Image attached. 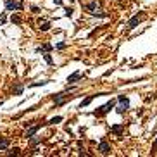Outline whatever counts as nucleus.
Returning a JSON list of instances; mask_svg holds the SVG:
<instances>
[{
    "label": "nucleus",
    "mask_w": 157,
    "mask_h": 157,
    "mask_svg": "<svg viewBox=\"0 0 157 157\" xmlns=\"http://www.w3.org/2000/svg\"><path fill=\"white\" fill-rule=\"evenodd\" d=\"M116 107V100H109L107 104H104L102 107H98L97 111H95V116H102V114H107V112H111V111H112V109Z\"/></svg>",
    "instance_id": "f257e3e1"
},
{
    "label": "nucleus",
    "mask_w": 157,
    "mask_h": 157,
    "mask_svg": "<svg viewBox=\"0 0 157 157\" xmlns=\"http://www.w3.org/2000/svg\"><path fill=\"white\" fill-rule=\"evenodd\" d=\"M118 100H119V105H118V112L119 114H123V112H126L128 109H130V98L126 97V95H119L118 97Z\"/></svg>",
    "instance_id": "f03ea898"
},
{
    "label": "nucleus",
    "mask_w": 157,
    "mask_h": 157,
    "mask_svg": "<svg viewBox=\"0 0 157 157\" xmlns=\"http://www.w3.org/2000/svg\"><path fill=\"white\" fill-rule=\"evenodd\" d=\"M5 9L7 11H21L22 2H17V0H5Z\"/></svg>",
    "instance_id": "7ed1b4c3"
},
{
    "label": "nucleus",
    "mask_w": 157,
    "mask_h": 157,
    "mask_svg": "<svg viewBox=\"0 0 157 157\" xmlns=\"http://www.w3.org/2000/svg\"><path fill=\"white\" fill-rule=\"evenodd\" d=\"M142 21V14H136V16H133L130 19V22H128V29H135L136 26H138V22Z\"/></svg>",
    "instance_id": "20e7f679"
},
{
    "label": "nucleus",
    "mask_w": 157,
    "mask_h": 157,
    "mask_svg": "<svg viewBox=\"0 0 157 157\" xmlns=\"http://www.w3.org/2000/svg\"><path fill=\"white\" fill-rule=\"evenodd\" d=\"M98 150H100V154H109L111 152V145H109L107 142H100V145H98Z\"/></svg>",
    "instance_id": "39448f33"
},
{
    "label": "nucleus",
    "mask_w": 157,
    "mask_h": 157,
    "mask_svg": "<svg viewBox=\"0 0 157 157\" xmlns=\"http://www.w3.org/2000/svg\"><path fill=\"white\" fill-rule=\"evenodd\" d=\"M80 78H81V71H74L71 76H67V83H76Z\"/></svg>",
    "instance_id": "423d86ee"
},
{
    "label": "nucleus",
    "mask_w": 157,
    "mask_h": 157,
    "mask_svg": "<svg viewBox=\"0 0 157 157\" xmlns=\"http://www.w3.org/2000/svg\"><path fill=\"white\" fill-rule=\"evenodd\" d=\"M100 95H104V93H97V95H90V97H87V98H85V100H83L81 104H80V109L87 107V105H88V104H90V102H92L93 98H95V97H100Z\"/></svg>",
    "instance_id": "0eeeda50"
},
{
    "label": "nucleus",
    "mask_w": 157,
    "mask_h": 157,
    "mask_svg": "<svg viewBox=\"0 0 157 157\" xmlns=\"http://www.w3.org/2000/svg\"><path fill=\"white\" fill-rule=\"evenodd\" d=\"M111 131H112V133H116V135H121V133L125 131V126H123V125H114L112 128H111Z\"/></svg>",
    "instance_id": "6e6552de"
},
{
    "label": "nucleus",
    "mask_w": 157,
    "mask_h": 157,
    "mask_svg": "<svg viewBox=\"0 0 157 157\" xmlns=\"http://www.w3.org/2000/svg\"><path fill=\"white\" fill-rule=\"evenodd\" d=\"M9 145H11L9 138H0V150H7V148H9Z\"/></svg>",
    "instance_id": "1a4fd4ad"
},
{
    "label": "nucleus",
    "mask_w": 157,
    "mask_h": 157,
    "mask_svg": "<svg viewBox=\"0 0 157 157\" xmlns=\"http://www.w3.org/2000/svg\"><path fill=\"white\" fill-rule=\"evenodd\" d=\"M38 130H40V125H36V126H33V128H29V130L26 131V138H31V136L35 135Z\"/></svg>",
    "instance_id": "9d476101"
},
{
    "label": "nucleus",
    "mask_w": 157,
    "mask_h": 157,
    "mask_svg": "<svg viewBox=\"0 0 157 157\" xmlns=\"http://www.w3.org/2000/svg\"><path fill=\"white\" fill-rule=\"evenodd\" d=\"M52 49H54V47H52V45H50V43H45L43 47H38V49L35 50V52H36V54H40L42 50H49V52H50V50H52Z\"/></svg>",
    "instance_id": "9b49d317"
},
{
    "label": "nucleus",
    "mask_w": 157,
    "mask_h": 157,
    "mask_svg": "<svg viewBox=\"0 0 157 157\" xmlns=\"http://www.w3.org/2000/svg\"><path fill=\"white\" fill-rule=\"evenodd\" d=\"M60 121H62V116H57V118H52L47 125H57V123H60Z\"/></svg>",
    "instance_id": "f8f14e48"
},
{
    "label": "nucleus",
    "mask_w": 157,
    "mask_h": 157,
    "mask_svg": "<svg viewBox=\"0 0 157 157\" xmlns=\"http://www.w3.org/2000/svg\"><path fill=\"white\" fill-rule=\"evenodd\" d=\"M49 81H35V83H31L29 85V88H35V87H45Z\"/></svg>",
    "instance_id": "ddd939ff"
},
{
    "label": "nucleus",
    "mask_w": 157,
    "mask_h": 157,
    "mask_svg": "<svg viewBox=\"0 0 157 157\" xmlns=\"http://www.w3.org/2000/svg\"><path fill=\"white\" fill-rule=\"evenodd\" d=\"M11 21H12V22H16V24H21V16H17V14H12Z\"/></svg>",
    "instance_id": "4468645a"
},
{
    "label": "nucleus",
    "mask_w": 157,
    "mask_h": 157,
    "mask_svg": "<svg viewBox=\"0 0 157 157\" xmlns=\"http://www.w3.org/2000/svg\"><path fill=\"white\" fill-rule=\"evenodd\" d=\"M87 9L88 11H97V2H90L87 5Z\"/></svg>",
    "instance_id": "2eb2a0df"
},
{
    "label": "nucleus",
    "mask_w": 157,
    "mask_h": 157,
    "mask_svg": "<svg viewBox=\"0 0 157 157\" xmlns=\"http://www.w3.org/2000/svg\"><path fill=\"white\" fill-rule=\"evenodd\" d=\"M22 90H24V87H22V85H17V87L14 88V93H16V95H21Z\"/></svg>",
    "instance_id": "dca6fc26"
},
{
    "label": "nucleus",
    "mask_w": 157,
    "mask_h": 157,
    "mask_svg": "<svg viewBox=\"0 0 157 157\" xmlns=\"http://www.w3.org/2000/svg\"><path fill=\"white\" fill-rule=\"evenodd\" d=\"M40 29H42V31H49V29H50V22H43V24L40 26Z\"/></svg>",
    "instance_id": "f3484780"
},
{
    "label": "nucleus",
    "mask_w": 157,
    "mask_h": 157,
    "mask_svg": "<svg viewBox=\"0 0 157 157\" xmlns=\"http://www.w3.org/2000/svg\"><path fill=\"white\" fill-rule=\"evenodd\" d=\"M92 14H93V16H98V17H109V14H105V12H95V11H93Z\"/></svg>",
    "instance_id": "a211bd4d"
},
{
    "label": "nucleus",
    "mask_w": 157,
    "mask_h": 157,
    "mask_svg": "<svg viewBox=\"0 0 157 157\" xmlns=\"http://www.w3.org/2000/svg\"><path fill=\"white\" fill-rule=\"evenodd\" d=\"M43 57H45V60H47V64H52L54 60H52V55L50 54H43Z\"/></svg>",
    "instance_id": "6ab92c4d"
},
{
    "label": "nucleus",
    "mask_w": 157,
    "mask_h": 157,
    "mask_svg": "<svg viewBox=\"0 0 157 157\" xmlns=\"http://www.w3.org/2000/svg\"><path fill=\"white\" fill-rule=\"evenodd\" d=\"M66 16H67V17H71V16H73V12H74V11H73V9H69V7H67V9H66Z\"/></svg>",
    "instance_id": "aec40b11"
},
{
    "label": "nucleus",
    "mask_w": 157,
    "mask_h": 157,
    "mask_svg": "<svg viewBox=\"0 0 157 157\" xmlns=\"http://www.w3.org/2000/svg\"><path fill=\"white\" fill-rule=\"evenodd\" d=\"M64 47H66V43H64V42H60V43H57V45H55V49H57V50H62Z\"/></svg>",
    "instance_id": "412c9836"
},
{
    "label": "nucleus",
    "mask_w": 157,
    "mask_h": 157,
    "mask_svg": "<svg viewBox=\"0 0 157 157\" xmlns=\"http://www.w3.org/2000/svg\"><path fill=\"white\" fill-rule=\"evenodd\" d=\"M31 11H33V12H35V14H36V12H40V9H38V7H36V5H33V7H31Z\"/></svg>",
    "instance_id": "4be33fe9"
},
{
    "label": "nucleus",
    "mask_w": 157,
    "mask_h": 157,
    "mask_svg": "<svg viewBox=\"0 0 157 157\" xmlns=\"http://www.w3.org/2000/svg\"><path fill=\"white\" fill-rule=\"evenodd\" d=\"M54 4L55 5H62V0H54Z\"/></svg>",
    "instance_id": "5701e85b"
}]
</instances>
